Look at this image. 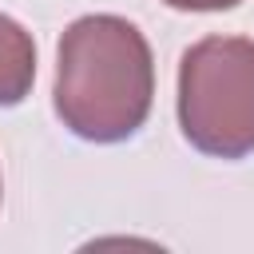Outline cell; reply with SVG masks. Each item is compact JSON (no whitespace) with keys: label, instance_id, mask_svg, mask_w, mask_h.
Returning <instances> with one entry per match:
<instances>
[{"label":"cell","instance_id":"6da1fadb","mask_svg":"<svg viewBox=\"0 0 254 254\" xmlns=\"http://www.w3.org/2000/svg\"><path fill=\"white\" fill-rule=\"evenodd\" d=\"M56 115L87 143L131 139L155 99V60L147 36L111 12L79 16L56 48Z\"/></svg>","mask_w":254,"mask_h":254},{"label":"cell","instance_id":"7a4b0ae2","mask_svg":"<svg viewBox=\"0 0 254 254\" xmlns=\"http://www.w3.org/2000/svg\"><path fill=\"white\" fill-rule=\"evenodd\" d=\"M179 127L202 155H254V40L206 36L183 52Z\"/></svg>","mask_w":254,"mask_h":254},{"label":"cell","instance_id":"3957f363","mask_svg":"<svg viewBox=\"0 0 254 254\" xmlns=\"http://www.w3.org/2000/svg\"><path fill=\"white\" fill-rule=\"evenodd\" d=\"M32 79H36V40L20 20L0 12V107L24 103Z\"/></svg>","mask_w":254,"mask_h":254},{"label":"cell","instance_id":"277c9868","mask_svg":"<svg viewBox=\"0 0 254 254\" xmlns=\"http://www.w3.org/2000/svg\"><path fill=\"white\" fill-rule=\"evenodd\" d=\"M163 4H171L179 12H222V8H234L242 0H163Z\"/></svg>","mask_w":254,"mask_h":254},{"label":"cell","instance_id":"5b68a950","mask_svg":"<svg viewBox=\"0 0 254 254\" xmlns=\"http://www.w3.org/2000/svg\"><path fill=\"white\" fill-rule=\"evenodd\" d=\"M0 198H4V179H0Z\"/></svg>","mask_w":254,"mask_h":254}]
</instances>
